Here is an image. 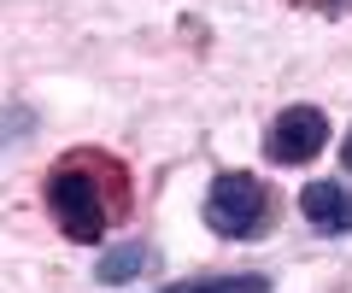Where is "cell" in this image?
Masks as SVG:
<instances>
[{
  "instance_id": "6da1fadb",
  "label": "cell",
  "mask_w": 352,
  "mask_h": 293,
  "mask_svg": "<svg viewBox=\"0 0 352 293\" xmlns=\"http://www.w3.org/2000/svg\"><path fill=\"white\" fill-rule=\"evenodd\" d=\"M47 217L53 229L76 246H100L106 229L118 217H129L135 205V182H129V165L106 147H71L59 165L47 170Z\"/></svg>"
},
{
  "instance_id": "7a4b0ae2",
  "label": "cell",
  "mask_w": 352,
  "mask_h": 293,
  "mask_svg": "<svg viewBox=\"0 0 352 293\" xmlns=\"http://www.w3.org/2000/svg\"><path fill=\"white\" fill-rule=\"evenodd\" d=\"M200 217H206V229L223 235V241H258V235L276 229V194L264 188L252 170H223L206 188Z\"/></svg>"
},
{
  "instance_id": "3957f363",
  "label": "cell",
  "mask_w": 352,
  "mask_h": 293,
  "mask_svg": "<svg viewBox=\"0 0 352 293\" xmlns=\"http://www.w3.org/2000/svg\"><path fill=\"white\" fill-rule=\"evenodd\" d=\"M329 147V112L323 106H282L276 124L264 129V153L276 165H311Z\"/></svg>"
},
{
  "instance_id": "277c9868",
  "label": "cell",
  "mask_w": 352,
  "mask_h": 293,
  "mask_svg": "<svg viewBox=\"0 0 352 293\" xmlns=\"http://www.w3.org/2000/svg\"><path fill=\"white\" fill-rule=\"evenodd\" d=\"M300 211L317 235H352V188L346 182H311L300 194Z\"/></svg>"
},
{
  "instance_id": "5b68a950",
  "label": "cell",
  "mask_w": 352,
  "mask_h": 293,
  "mask_svg": "<svg viewBox=\"0 0 352 293\" xmlns=\"http://www.w3.org/2000/svg\"><path fill=\"white\" fill-rule=\"evenodd\" d=\"M153 264V246H112V253H100V264H94V281L100 288H124V281L147 276Z\"/></svg>"
},
{
  "instance_id": "8992f818",
  "label": "cell",
  "mask_w": 352,
  "mask_h": 293,
  "mask_svg": "<svg viewBox=\"0 0 352 293\" xmlns=\"http://www.w3.org/2000/svg\"><path fill=\"white\" fill-rule=\"evenodd\" d=\"M159 293H270V276L258 270H235V276H194V281H170Z\"/></svg>"
},
{
  "instance_id": "52a82bcc",
  "label": "cell",
  "mask_w": 352,
  "mask_h": 293,
  "mask_svg": "<svg viewBox=\"0 0 352 293\" xmlns=\"http://www.w3.org/2000/svg\"><path fill=\"white\" fill-rule=\"evenodd\" d=\"M288 6H300V12H323V18H346L352 0H288Z\"/></svg>"
},
{
  "instance_id": "ba28073f",
  "label": "cell",
  "mask_w": 352,
  "mask_h": 293,
  "mask_svg": "<svg viewBox=\"0 0 352 293\" xmlns=\"http://www.w3.org/2000/svg\"><path fill=\"white\" fill-rule=\"evenodd\" d=\"M340 165L352 170V129H346V141H340Z\"/></svg>"
}]
</instances>
